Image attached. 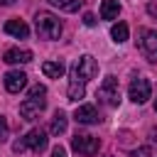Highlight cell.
<instances>
[{
	"label": "cell",
	"instance_id": "cell-12",
	"mask_svg": "<svg viewBox=\"0 0 157 157\" xmlns=\"http://www.w3.org/2000/svg\"><path fill=\"white\" fill-rule=\"evenodd\" d=\"M5 32L10 37H17V39H27L29 37V27L22 22V20H7L5 22Z\"/></svg>",
	"mask_w": 157,
	"mask_h": 157
},
{
	"label": "cell",
	"instance_id": "cell-18",
	"mask_svg": "<svg viewBox=\"0 0 157 157\" xmlns=\"http://www.w3.org/2000/svg\"><path fill=\"white\" fill-rule=\"evenodd\" d=\"M44 96H47V86L34 83V86L29 88V98H44Z\"/></svg>",
	"mask_w": 157,
	"mask_h": 157
},
{
	"label": "cell",
	"instance_id": "cell-20",
	"mask_svg": "<svg viewBox=\"0 0 157 157\" xmlns=\"http://www.w3.org/2000/svg\"><path fill=\"white\" fill-rule=\"evenodd\" d=\"M130 157H150V147H140V150H135Z\"/></svg>",
	"mask_w": 157,
	"mask_h": 157
},
{
	"label": "cell",
	"instance_id": "cell-23",
	"mask_svg": "<svg viewBox=\"0 0 157 157\" xmlns=\"http://www.w3.org/2000/svg\"><path fill=\"white\" fill-rule=\"evenodd\" d=\"M147 12H150L152 17H157V5H155V2H150V5H147Z\"/></svg>",
	"mask_w": 157,
	"mask_h": 157
},
{
	"label": "cell",
	"instance_id": "cell-6",
	"mask_svg": "<svg viewBox=\"0 0 157 157\" xmlns=\"http://www.w3.org/2000/svg\"><path fill=\"white\" fill-rule=\"evenodd\" d=\"M128 93H130V101H132V103L142 105V103H147L150 96H152V83H150L147 78H132Z\"/></svg>",
	"mask_w": 157,
	"mask_h": 157
},
{
	"label": "cell",
	"instance_id": "cell-19",
	"mask_svg": "<svg viewBox=\"0 0 157 157\" xmlns=\"http://www.w3.org/2000/svg\"><path fill=\"white\" fill-rule=\"evenodd\" d=\"M7 132H10L7 120H5V115H0V142H5V140H7Z\"/></svg>",
	"mask_w": 157,
	"mask_h": 157
},
{
	"label": "cell",
	"instance_id": "cell-21",
	"mask_svg": "<svg viewBox=\"0 0 157 157\" xmlns=\"http://www.w3.org/2000/svg\"><path fill=\"white\" fill-rule=\"evenodd\" d=\"M83 25H86V27H93V25H96V17H93L91 12H86V15H83Z\"/></svg>",
	"mask_w": 157,
	"mask_h": 157
},
{
	"label": "cell",
	"instance_id": "cell-5",
	"mask_svg": "<svg viewBox=\"0 0 157 157\" xmlns=\"http://www.w3.org/2000/svg\"><path fill=\"white\" fill-rule=\"evenodd\" d=\"M71 147L78 152V155H86V157H93L101 147V140L93 137V135H86V132H76L74 140H71Z\"/></svg>",
	"mask_w": 157,
	"mask_h": 157
},
{
	"label": "cell",
	"instance_id": "cell-1",
	"mask_svg": "<svg viewBox=\"0 0 157 157\" xmlns=\"http://www.w3.org/2000/svg\"><path fill=\"white\" fill-rule=\"evenodd\" d=\"M34 27H37V34L42 39H59L61 37V22L54 12H37Z\"/></svg>",
	"mask_w": 157,
	"mask_h": 157
},
{
	"label": "cell",
	"instance_id": "cell-13",
	"mask_svg": "<svg viewBox=\"0 0 157 157\" xmlns=\"http://www.w3.org/2000/svg\"><path fill=\"white\" fill-rule=\"evenodd\" d=\"M120 12V2L118 0H103L101 2V17L103 20H115Z\"/></svg>",
	"mask_w": 157,
	"mask_h": 157
},
{
	"label": "cell",
	"instance_id": "cell-16",
	"mask_svg": "<svg viewBox=\"0 0 157 157\" xmlns=\"http://www.w3.org/2000/svg\"><path fill=\"white\" fill-rule=\"evenodd\" d=\"M128 25L125 22H118V25H113L110 27V37H113V42H118V44H123L125 39H128Z\"/></svg>",
	"mask_w": 157,
	"mask_h": 157
},
{
	"label": "cell",
	"instance_id": "cell-10",
	"mask_svg": "<svg viewBox=\"0 0 157 157\" xmlns=\"http://www.w3.org/2000/svg\"><path fill=\"white\" fill-rule=\"evenodd\" d=\"M74 118H76V123H81V125H93V123L101 120V115H98V110H96L93 105H78L76 113H74Z\"/></svg>",
	"mask_w": 157,
	"mask_h": 157
},
{
	"label": "cell",
	"instance_id": "cell-11",
	"mask_svg": "<svg viewBox=\"0 0 157 157\" xmlns=\"http://www.w3.org/2000/svg\"><path fill=\"white\" fill-rule=\"evenodd\" d=\"M2 61H7V64H29L32 52L29 49H7L2 54Z\"/></svg>",
	"mask_w": 157,
	"mask_h": 157
},
{
	"label": "cell",
	"instance_id": "cell-17",
	"mask_svg": "<svg viewBox=\"0 0 157 157\" xmlns=\"http://www.w3.org/2000/svg\"><path fill=\"white\" fill-rule=\"evenodd\" d=\"M54 7H59V10H64V12H76L81 5H83V0H49Z\"/></svg>",
	"mask_w": 157,
	"mask_h": 157
},
{
	"label": "cell",
	"instance_id": "cell-14",
	"mask_svg": "<svg viewBox=\"0 0 157 157\" xmlns=\"http://www.w3.org/2000/svg\"><path fill=\"white\" fill-rule=\"evenodd\" d=\"M42 71H44V76H49V78H61V76H64V64H61V61H44V64H42Z\"/></svg>",
	"mask_w": 157,
	"mask_h": 157
},
{
	"label": "cell",
	"instance_id": "cell-15",
	"mask_svg": "<svg viewBox=\"0 0 157 157\" xmlns=\"http://www.w3.org/2000/svg\"><path fill=\"white\" fill-rule=\"evenodd\" d=\"M49 130H52V135H61V132H66V113H64V110H56V113H54Z\"/></svg>",
	"mask_w": 157,
	"mask_h": 157
},
{
	"label": "cell",
	"instance_id": "cell-26",
	"mask_svg": "<svg viewBox=\"0 0 157 157\" xmlns=\"http://www.w3.org/2000/svg\"><path fill=\"white\" fill-rule=\"evenodd\" d=\"M105 157H113V155H105Z\"/></svg>",
	"mask_w": 157,
	"mask_h": 157
},
{
	"label": "cell",
	"instance_id": "cell-4",
	"mask_svg": "<svg viewBox=\"0 0 157 157\" xmlns=\"http://www.w3.org/2000/svg\"><path fill=\"white\" fill-rule=\"evenodd\" d=\"M137 49L142 52V56L147 61H157V32L142 27L137 32Z\"/></svg>",
	"mask_w": 157,
	"mask_h": 157
},
{
	"label": "cell",
	"instance_id": "cell-2",
	"mask_svg": "<svg viewBox=\"0 0 157 157\" xmlns=\"http://www.w3.org/2000/svg\"><path fill=\"white\" fill-rule=\"evenodd\" d=\"M96 98H98L103 105H110V108L120 105V88H118V78H115V76H105V78H103V83H101V86H98V91H96Z\"/></svg>",
	"mask_w": 157,
	"mask_h": 157
},
{
	"label": "cell",
	"instance_id": "cell-25",
	"mask_svg": "<svg viewBox=\"0 0 157 157\" xmlns=\"http://www.w3.org/2000/svg\"><path fill=\"white\" fill-rule=\"evenodd\" d=\"M155 110H157V98H155Z\"/></svg>",
	"mask_w": 157,
	"mask_h": 157
},
{
	"label": "cell",
	"instance_id": "cell-24",
	"mask_svg": "<svg viewBox=\"0 0 157 157\" xmlns=\"http://www.w3.org/2000/svg\"><path fill=\"white\" fill-rule=\"evenodd\" d=\"M15 0H0V5H12Z\"/></svg>",
	"mask_w": 157,
	"mask_h": 157
},
{
	"label": "cell",
	"instance_id": "cell-9",
	"mask_svg": "<svg viewBox=\"0 0 157 157\" xmlns=\"http://www.w3.org/2000/svg\"><path fill=\"white\" fill-rule=\"evenodd\" d=\"M27 86V74L25 71H7L5 74V88L10 93H20Z\"/></svg>",
	"mask_w": 157,
	"mask_h": 157
},
{
	"label": "cell",
	"instance_id": "cell-8",
	"mask_svg": "<svg viewBox=\"0 0 157 157\" xmlns=\"http://www.w3.org/2000/svg\"><path fill=\"white\" fill-rule=\"evenodd\" d=\"M22 142H25V150L42 152V150L47 147V132H44L42 128H34V130H29V132L22 137Z\"/></svg>",
	"mask_w": 157,
	"mask_h": 157
},
{
	"label": "cell",
	"instance_id": "cell-22",
	"mask_svg": "<svg viewBox=\"0 0 157 157\" xmlns=\"http://www.w3.org/2000/svg\"><path fill=\"white\" fill-rule=\"evenodd\" d=\"M52 157H66V150H64L61 145H56V147L52 150Z\"/></svg>",
	"mask_w": 157,
	"mask_h": 157
},
{
	"label": "cell",
	"instance_id": "cell-7",
	"mask_svg": "<svg viewBox=\"0 0 157 157\" xmlns=\"http://www.w3.org/2000/svg\"><path fill=\"white\" fill-rule=\"evenodd\" d=\"M44 108H47V98H27L20 103V115L25 120H34Z\"/></svg>",
	"mask_w": 157,
	"mask_h": 157
},
{
	"label": "cell",
	"instance_id": "cell-3",
	"mask_svg": "<svg viewBox=\"0 0 157 157\" xmlns=\"http://www.w3.org/2000/svg\"><path fill=\"white\" fill-rule=\"evenodd\" d=\"M96 74H98V61H96L91 54H83V56L71 66V76L78 78L81 83H88Z\"/></svg>",
	"mask_w": 157,
	"mask_h": 157
}]
</instances>
